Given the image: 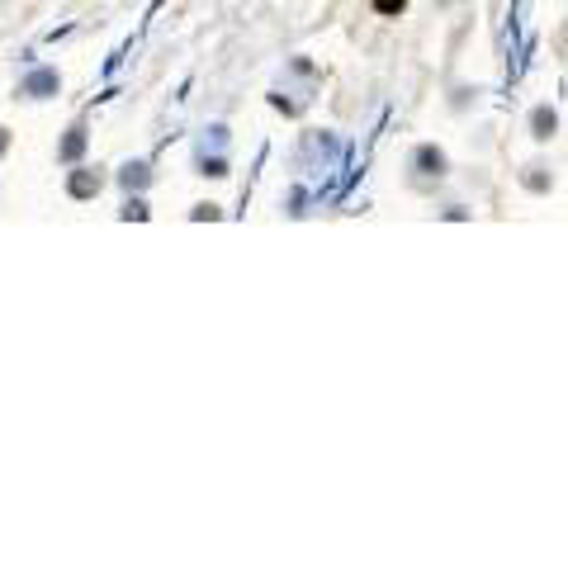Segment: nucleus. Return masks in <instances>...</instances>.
I'll return each instance as SVG.
<instances>
[{
    "label": "nucleus",
    "instance_id": "2",
    "mask_svg": "<svg viewBox=\"0 0 568 568\" xmlns=\"http://www.w3.org/2000/svg\"><path fill=\"white\" fill-rule=\"evenodd\" d=\"M5 147H10V133H5V128H0V152H5Z\"/></svg>",
    "mask_w": 568,
    "mask_h": 568
},
{
    "label": "nucleus",
    "instance_id": "1",
    "mask_svg": "<svg viewBox=\"0 0 568 568\" xmlns=\"http://www.w3.org/2000/svg\"><path fill=\"white\" fill-rule=\"evenodd\" d=\"M53 86H57V76H53V71H38V76H29V86H24V95H34V100H38V95H48Z\"/></svg>",
    "mask_w": 568,
    "mask_h": 568
}]
</instances>
